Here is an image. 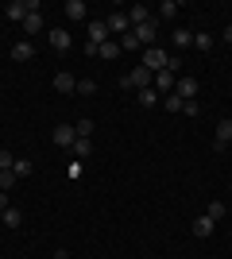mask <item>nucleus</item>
<instances>
[{
    "label": "nucleus",
    "instance_id": "obj_1",
    "mask_svg": "<svg viewBox=\"0 0 232 259\" xmlns=\"http://www.w3.org/2000/svg\"><path fill=\"white\" fill-rule=\"evenodd\" d=\"M151 81H155V74L147 70V66H135L132 74H124V77H120V85H124V89H147Z\"/></svg>",
    "mask_w": 232,
    "mask_h": 259
},
{
    "label": "nucleus",
    "instance_id": "obj_2",
    "mask_svg": "<svg viewBox=\"0 0 232 259\" xmlns=\"http://www.w3.org/2000/svg\"><path fill=\"white\" fill-rule=\"evenodd\" d=\"M166 58L170 54L163 51V47H144V66L151 70V74H159V70H166Z\"/></svg>",
    "mask_w": 232,
    "mask_h": 259
},
{
    "label": "nucleus",
    "instance_id": "obj_3",
    "mask_svg": "<svg viewBox=\"0 0 232 259\" xmlns=\"http://www.w3.org/2000/svg\"><path fill=\"white\" fill-rule=\"evenodd\" d=\"M132 35L140 39V47H151V43H155V35H159V23H155V16H151V20H144V23H135Z\"/></svg>",
    "mask_w": 232,
    "mask_h": 259
},
{
    "label": "nucleus",
    "instance_id": "obj_4",
    "mask_svg": "<svg viewBox=\"0 0 232 259\" xmlns=\"http://www.w3.org/2000/svg\"><path fill=\"white\" fill-rule=\"evenodd\" d=\"M105 27H109V35H116V39H120V35H128V31H132V23H128V12H112L109 20H105Z\"/></svg>",
    "mask_w": 232,
    "mask_h": 259
},
{
    "label": "nucleus",
    "instance_id": "obj_5",
    "mask_svg": "<svg viewBox=\"0 0 232 259\" xmlns=\"http://www.w3.org/2000/svg\"><path fill=\"white\" fill-rule=\"evenodd\" d=\"M174 97L178 101H198V77H178Z\"/></svg>",
    "mask_w": 232,
    "mask_h": 259
},
{
    "label": "nucleus",
    "instance_id": "obj_6",
    "mask_svg": "<svg viewBox=\"0 0 232 259\" xmlns=\"http://www.w3.org/2000/svg\"><path fill=\"white\" fill-rule=\"evenodd\" d=\"M174 85H178V77L170 74V70H159V74H155V81H151V89H155V93H166V97L174 93Z\"/></svg>",
    "mask_w": 232,
    "mask_h": 259
},
{
    "label": "nucleus",
    "instance_id": "obj_7",
    "mask_svg": "<svg viewBox=\"0 0 232 259\" xmlns=\"http://www.w3.org/2000/svg\"><path fill=\"white\" fill-rule=\"evenodd\" d=\"M213 228H217V221H213V217H205V213H201L198 221L190 225V232H194V236H198V240H205V236H213Z\"/></svg>",
    "mask_w": 232,
    "mask_h": 259
},
{
    "label": "nucleus",
    "instance_id": "obj_8",
    "mask_svg": "<svg viewBox=\"0 0 232 259\" xmlns=\"http://www.w3.org/2000/svg\"><path fill=\"white\" fill-rule=\"evenodd\" d=\"M74 140H77L74 124H58V128H55V143H58V147H74Z\"/></svg>",
    "mask_w": 232,
    "mask_h": 259
},
{
    "label": "nucleus",
    "instance_id": "obj_9",
    "mask_svg": "<svg viewBox=\"0 0 232 259\" xmlns=\"http://www.w3.org/2000/svg\"><path fill=\"white\" fill-rule=\"evenodd\" d=\"M232 143V116H224L221 124H217V151H224Z\"/></svg>",
    "mask_w": 232,
    "mask_h": 259
},
{
    "label": "nucleus",
    "instance_id": "obj_10",
    "mask_svg": "<svg viewBox=\"0 0 232 259\" xmlns=\"http://www.w3.org/2000/svg\"><path fill=\"white\" fill-rule=\"evenodd\" d=\"M4 16H8V20H16V23H23V20H27V16H31V8H27L23 0H12L8 8H4Z\"/></svg>",
    "mask_w": 232,
    "mask_h": 259
},
{
    "label": "nucleus",
    "instance_id": "obj_11",
    "mask_svg": "<svg viewBox=\"0 0 232 259\" xmlns=\"http://www.w3.org/2000/svg\"><path fill=\"white\" fill-rule=\"evenodd\" d=\"M51 47H55V51H70V47H74L66 27H55V31H51Z\"/></svg>",
    "mask_w": 232,
    "mask_h": 259
},
{
    "label": "nucleus",
    "instance_id": "obj_12",
    "mask_svg": "<svg viewBox=\"0 0 232 259\" xmlns=\"http://www.w3.org/2000/svg\"><path fill=\"white\" fill-rule=\"evenodd\" d=\"M55 89H58V93H74V89H77V77L66 74V70H58V74H55Z\"/></svg>",
    "mask_w": 232,
    "mask_h": 259
},
{
    "label": "nucleus",
    "instance_id": "obj_13",
    "mask_svg": "<svg viewBox=\"0 0 232 259\" xmlns=\"http://www.w3.org/2000/svg\"><path fill=\"white\" fill-rule=\"evenodd\" d=\"M89 43H109V27H105V20H93L89 23Z\"/></svg>",
    "mask_w": 232,
    "mask_h": 259
},
{
    "label": "nucleus",
    "instance_id": "obj_14",
    "mask_svg": "<svg viewBox=\"0 0 232 259\" xmlns=\"http://www.w3.org/2000/svg\"><path fill=\"white\" fill-rule=\"evenodd\" d=\"M62 12H66V20H74V23L85 20V4H81V0H66V8H62Z\"/></svg>",
    "mask_w": 232,
    "mask_h": 259
},
{
    "label": "nucleus",
    "instance_id": "obj_15",
    "mask_svg": "<svg viewBox=\"0 0 232 259\" xmlns=\"http://www.w3.org/2000/svg\"><path fill=\"white\" fill-rule=\"evenodd\" d=\"M12 58H16V62H27V58H35V47L31 43H16L12 47Z\"/></svg>",
    "mask_w": 232,
    "mask_h": 259
},
{
    "label": "nucleus",
    "instance_id": "obj_16",
    "mask_svg": "<svg viewBox=\"0 0 232 259\" xmlns=\"http://www.w3.org/2000/svg\"><path fill=\"white\" fill-rule=\"evenodd\" d=\"M135 101H140V105H147V108H155V105H159V93H155L151 85H147V89H135Z\"/></svg>",
    "mask_w": 232,
    "mask_h": 259
},
{
    "label": "nucleus",
    "instance_id": "obj_17",
    "mask_svg": "<svg viewBox=\"0 0 232 259\" xmlns=\"http://www.w3.org/2000/svg\"><path fill=\"white\" fill-rule=\"evenodd\" d=\"M70 151H74L77 159H89V155H93V140H81V136H77V140H74V147H70Z\"/></svg>",
    "mask_w": 232,
    "mask_h": 259
},
{
    "label": "nucleus",
    "instance_id": "obj_18",
    "mask_svg": "<svg viewBox=\"0 0 232 259\" xmlns=\"http://www.w3.org/2000/svg\"><path fill=\"white\" fill-rule=\"evenodd\" d=\"M0 221H4V225H8V228H20L23 225V213H20V209H4V213H0Z\"/></svg>",
    "mask_w": 232,
    "mask_h": 259
},
{
    "label": "nucleus",
    "instance_id": "obj_19",
    "mask_svg": "<svg viewBox=\"0 0 232 259\" xmlns=\"http://www.w3.org/2000/svg\"><path fill=\"white\" fill-rule=\"evenodd\" d=\"M116 54H120V43H116V39H109V43H101L97 58H105V62H112V58H116Z\"/></svg>",
    "mask_w": 232,
    "mask_h": 259
},
{
    "label": "nucleus",
    "instance_id": "obj_20",
    "mask_svg": "<svg viewBox=\"0 0 232 259\" xmlns=\"http://www.w3.org/2000/svg\"><path fill=\"white\" fill-rule=\"evenodd\" d=\"M23 31H27V35H39V31H43V16H39V12H31V16L23 20Z\"/></svg>",
    "mask_w": 232,
    "mask_h": 259
},
{
    "label": "nucleus",
    "instance_id": "obj_21",
    "mask_svg": "<svg viewBox=\"0 0 232 259\" xmlns=\"http://www.w3.org/2000/svg\"><path fill=\"white\" fill-rule=\"evenodd\" d=\"M144 20H151V12H147L144 4H135V8H128V23H132V27H135V23H144Z\"/></svg>",
    "mask_w": 232,
    "mask_h": 259
},
{
    "label": "nucleus",
    "instance_id": "obj_22",
    "mask_svg": "<svg viewBox=\"0 0 232 259\" xmlns=\"http://www.w3.org/2000/svg\"><path fill=\"white\" fill-rule=\"evenodd\" d=\"M74 93H81V97H93V93H97V81H93V77H77V89Z\"/></svg>",
    "mask_w": 232,
    "mask_h": 259
},
{
    "label": "nucleus",
    "instance_id": "obj_23",
    "mask_svg": "<svg viewBox=\"0 0 232 259\" xmlns=\"http://www.w3.org/2000/svg\"><path fill=\"white\" fill-rule=\"evenodd\" d=\"M16 182H20V178H16V170H0V194H8Z\"/></svg>",
    "mask_w": 232,
    "mask_h": 259
},
{
    "label": "nucleus",
    "instance_id": "obj_24",
    "mask_svg": "<svg viewBox=\"0 0 232 259\" xmlns=\"http://www.w3.org/2000/svg\"><path fill=\"white\" fill-rule=\"evenodd\" d=\"M174 43H178V51H182V47H194V31L178 27V31H174Z\"/></svg>",
    "mask_w": 232,
    "mask_h": 259
},
{
    "label": "nucleus",
    "instance_id": "obj_25",
    "mask_svg": "<svg viewBox=\"0 0 232 259\" xmlns=\"http://www.w3.org/2000/svg\"><path fill=\"white\" fill-rule=\"evenodd\" d=\"M12 170H16V178H27V174H31L35 166H31L27 159H16V162H12Z\"/></svg>",
    "mask_w": 232,
    "mask_h": 259
},
{
    "label": "nucleus",
    "instance_id": "obj_26",
    "mask_svg": "<svg viewBox=\"0 0 232 259\" xmlns=\"http://www.w3.org/2000/svg\"><path fill=\"white\" fill-rule=\"evenodd\" d=\"M74 132H77V136H81V140H89V136H93V120H77V124H74Z\"/></svg>",
    "mask_w": 232,
    "mask_h": 259
},
{
    "label": "nucleus",
    "instance_id": "obj_27",
    "mask_svg": "<svg viewBox=\"0 0 232 259\" xmlns=\"http://www.w3.org/2000/svg\"><path fill=\"white\" fill-rule=\"evenodd\" d=\"M116 43H120V51H140V39H135L132 31H128V35H120Z\"/></svg>",
    "mask_w": 232,
    "mask_h": 259
},
{
    "label": "nucleus",
    "instance_id": "obj_28",
    "mask_svg": "<svg viewBox=\"0 0 232 259\" xmlns=\"http://www.w3.org/2000/svg\"><path fill=\"white\" fill-rule=\"evenodd\" d=\"M224 213H228V205H224V201H209V213H205V217H213V221H221Z\"/></svg>",
    "mask_w": 232,
    "mask_h": 259
},
{
    "label": "nucleus",
    "instance_id": "obj_29",
    "mask_svg": "<svg viewBox=\"0 0 232 259\" xmlns=\"http://www.w3.org/2000/svg\"><path fill=\"white\" fill-rule=\"evenodd\" d=\"M194 47H198V51H209V47H213V35L198 31V35H194Z\"/></svg>",
    "mask_w": 232,
    "mask_h": 259
},
{
    "label": "nucleus",
    "instance_id": "obj_30",
    "mask_svg": "<svg viewBox=\"0 0 232 259\" xmlns=\"http://www.w3.org/2000/svg\"><path fill=\"white\" fill-rule=\"evenodd\" d=\"M163 108H170V112H182V101L170 93V97H163Z\"/></svg>",
    "mask_w": 232,
    "mask_h": 259
},
{
    "label": "nucleus",
    "instance_id": "obj_31",
    "mask_svg": "<svg viewBox=\"0 0 232 259\" xmlns=\"http://www.w3.org/2000/svg\"><path fill=\"white\" fill-rule=\"evenodd\" d=\"M174 12H178L174 0H163V4H159V16H174Z\"/></svg>",
    "mask_w": 232,
    "mask_h": 259
},
{
    "label": "nucleus",
    "instance_id": "obj_32",
    "mask_svg": "<svg viewBox=\"0 0 232 259\" xmlns=\"http://www.w3.org/2000/svg\"><path fill=\"white\" fill-rule=\"evenodd\" d=\"M182 112H186V116H198L201 105H198V101H182Z\"/></svg>",
    "mask_w": 232,
    "mask_h": 259
},
{
    "label": "nucleus",
    "instance_id": "obj_33",
    "mask_svg": "<svg viewBox=\"0 0 232 259\" xmlns=\"http://www.w3.org/2000/svg\"><path fill=\"white\" fill-rule=\"evenodd\" d=\"M12 162H16V159H12V151H4V147H0V170H12Z\"/></svg>",
    "mask_w": 232,
    "mask_h": 259
},
{
    "label": "nucleus",
    "instance_id": "obj_34",
    "mask_svg": "<svg viewBox=\"0 0 232 259\" xmlns=\"http://www.w3.org/2000/svg\"><path fill=\"white\" fill-rule=\"evenodd\" d=\"M4 209H8V194H0V213H4Z\"/></svg>",
    "mask_w": 232,
    "mask_h": 259
},
{
    "label": "nucleus",
    "instance_id": "obj_35",
    "mask_svg": "<svg viewBox=\"0 0 232 259\" xmlns=\"http://www.w3.org/2000/svg\"><path fill=\"white\" fill-rule=\"evenodd\" d=\"M224 43H232V23H228V27H224Z\"/></svg>",
    "mask_w": 232,
    "mask_h": 259
},
{
    "label": "nucleus",
    "instance_id": "obj_36",
    "mask_svg": "<svg viewBox=\"0 0 232 259\" xmlns=\"http://www.w3.org/2000/svg\"><path fill=\"white\" fill-rule=\"evenodd\" d=\"M51 259H66V251H55V255H51Z\"/></svg>",
    "mask_w": 232,
    "mask_h": 259
},
{
    "label": "nucleus",
    "instance_id": "obj_37",
    "mask_svg": "<svg viewBox=\"0 0 232 259\" xmlns=\"http://www.w3.org/2000/svg\"><path fill=\"white\" fill-rule=\"evenodd\" d=\"M228 209H232V201H228Z\"/></svg>",
    "mask_w": 232,
    "mask_h": 259
},
{
    "label": "nucleus",
    "instance_id": "obj_38",
    "mask_svg": "<svg viewBox=\"0 0 232 259\" xmlns=\"http://www.w3.org/2000/svg\"><path fill=\"white\" fill-rule=\"evenodd\" d=\"M66 259H70V255H66Z\"/></svg>",
    "mask_w": 232,
    "mask_h": 259
}]
</instances>
